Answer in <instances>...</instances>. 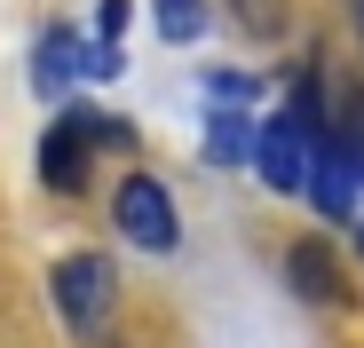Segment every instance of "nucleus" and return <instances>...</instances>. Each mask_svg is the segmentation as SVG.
<instances>
[{
  "mask_svg": "<svg viewBox=\"0 0 364 348\" xmlns=\"http://www.w3.org/2000/svg\"><path fill=\"white\" fill-rule=\"evenodd\" d=\"M356 246H364V229H356Z\"/></svg>",
  "mask_w": 364,
  "mask_h": 348,
  "instance_id": "nucleus-13",
  "label": "nucleus"
},
{
  "mask_svg": "<svg viewBox=\"0 0 364 348\" xmlns=\"http://www.w3.org/2000/svg\"><path fill=\"white\" fill-rule=\"evenodd\" d=\"M285 277H293V293H301V301H317V309L348 301V285H341V269H333V254H325L317 238H301V246L285 254Z\"/></svg>",
  "mask_w": 364,
  "mask_h": 348,
  "instance_id": "nucleus-7",
  "label": "nucleus"
},
{
  "mask_svg": "<svg viewBox=\"0 0 364 348\" xmlns=\"http://www.w3.org/2000/svg\"><path fill=\"white\" fill-rule=\"evenodd\" d=\"M309 95H317V87H301L277 119L254 135V174H262L277 198H301V190H309V166H317V135H325V119H317Z\"/></svg>",
  "mask_w": 364,
  "mask_h": 348,
  "instance_id": "nucleus-1",
  "label": "nucleus"
},
{
  "mask_svg": "<svg viewBox=\"0 0 364 348\" xmlns=\"http://www.w3.org/2000/svg\"><path fill=\"white\" fill-rule=\"evenodd\" d=\"M80 55H87V40H80L72 24H48V32L32 40V87H40V103H64V95L87 80Z\"/></svg>",
  "mask_w": 364,
  "mask_h": 348,
  "instance_id": "nucleus-5",
  "label": "nucleus"
},
{
  "mask_svg": "<svg viewBox=\"0 0 364 348\" xmlns=\"http://www.w3.org/2000/svg\"><path fill=\"white\" fill-rule=\"evenodd\" d=\"M111 222H119V238L143 246V254H174L182 246V214H174V190L159 174H127V183L111 190Z\"/></svg>",
  "mask_w": 364,
  "mask_h": 348,
  "instance_id": "nucleus-4",
  "label": "nucleus"
},
{
  "mask_svg": "<svg viewBox=\"0 0 364 348\" xmlns=\"http://www.w3.org/2000/svg\"><path fill=\"white\" fill-rule=\"evenodd\" d=\"M206 158L214 166H254V119H246V103H206Z\"/></svg>",
  "mask_w": 364,
  "mask_h": 348,
  "instance_id": "nucleus-8",
  "label": "nucleus"
},
{
  "mask_svg": "<svg viewBox=\"0 0 364 348\" xmlns=\"http://www.w3.org/2000/svg\"><path fill=\"white\" fill-rule=\"evenodd\" d=\"M348 16H356V32H364V0H348Z\"/></svg>",
  "mask_w": 364,
  "mask_h": 348,
  "instance_id": "nucleus-12",
  "label": "nucleus"
},
{
  "mask_svg": "<svg viewBox=\"0 0 364 348\" xmlns=\"http://www.w3.org/2000/svg\"><path fill=\"white\" fill-rule=\"evenodd\" d=\"M48 293H55V317L80 340H103L111 309H119V269H111V254H64L48 269Z\"/></svg>",
  "mask_w": 364,
  "mask_h": 348,
  "instance_id": "nucleus-2",
  "label": "nucleus"
},
{
  "mask_svg": "<svg viewBox=\"0 0 364 348\" xmlns=\"http://www.w3.org/2000/svg\"><path fill=\"white\" fill-rule=\"evenodd\" d=\"M151 16H159V40L166 48L206 40V0H151Z\"/></svg>",
  "mask_w": 364,
  "mask_h": 348,
  "instance_id": "nucleus-9",
  "label": "nucleus"
},
{
  "mask_svg": "<svg viewBox=\"0 0 364 348\" xmlns=\"http://www.w3.org/2000/svg\"><path fill=\"white\" fill-rule=\"evenodd\" d=\"M206 95L214 103H254V80L246 72H206Z\"/></svg>",
  "mask_w": 364,
  "mask_h": 348,
  "instance_id": "nucleus-11",
  "label": "nucleus"
},
{
  "mask_svg": "<svg viewBox=\"0 0 364 348\" xmlns=\"http://www.w3.org/2000/svg\"><path fill=\"white\" fill-rule=\"evenodd\" d=\"M356 183H364V174H356L348 143L325 127V135H317V166H309V190H301V198H309L317 214H356Z\"/></svg>",
  "mask_w": 364,
  "mask_h": 348,
  "instance_id": "nucleus-6",
  "label": "nucleus"
},
{
  "mask_svg": "<svg viewBox=\"0 0 364 348\" xmlns=\"http://www.w3.org/2000/svg\"><path fill=\"white\" fill-rule=\"evenodd\" d=\"M103 143H127V127H111L103 111H64V119L40 135V183H48L55 198H80Z\"/></svg>",
  "mask_w": 364,
  "mask_h": 348,
  "instance_id": "nucleus-3",
  "label": "nucleus"
},
{
  "mask_svg": "<svg viewBox=\"0 0 364 348\" xmlns=\"http://www.w3.org/2000/svg\"><path fill=\"white\" fill-rule=\"evenodd\" d=\"M333 135L348 143V158H356V174H364V87H348V95H341V119H333Z\"/></svg>",
  "mask_w": 364,
  "mask_h": 348,
  "instance_id": "nucleus-10",
  "label": "nucleus"
}]
</instances>
